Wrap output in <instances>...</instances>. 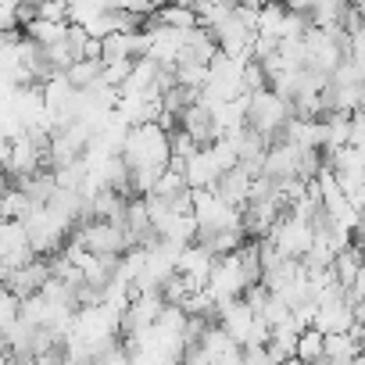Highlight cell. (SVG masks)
Returning <instances> with one entry per match:
<instances>
[{
    "instance_id": "obj_14",
    "label": "cell",
    "mask_w": 365,
    "mask_h": 365,
    "mask_svg": "<svg viewBox=\"0 0 365 365\" xmlns=\"http://www.w3.org/2000/svg\"><path fill=\"white\" fill-rule=\"evenodd\" d=\"M351 4H354V0H312L308 19L319 29H344V19H347Z\"/></svg>"
},
{
    "instance_id": "obj_13",
    "label": "cell",
    "mask_w": 365,
    "mask_h": 365,
    "mask_svg": "<svg viewBox=\"0 0 365 365\" xmlns=\"http://www.w3.org/2000/svg\"><path fill=\"white\" fill-rule=\"evenodd\" d=\"M365 354V347L351 333H326V365H354Z\"/></svg>"
},
{
    "instance_id": "obj_24",
    "label": "cell",
    "mask_w": 365,
    "mask_h": 365,
    "mask_svg": "<svg viewBox=\"0 0 365 365\" xmlns=\"http://www.w3.org/2000/svg\"><path fill=\"white\" fill-rule=\"evenodd\" d=\"M244 365H279V361L269 354V347H247V361Z\"/></svg>"
},
{
    "instance_id": "obj_5",
    "label": "cell",
    "mask_w": 365,
    "mask_h": 365,
    "mask_svg": "<svg viewBox=\"0 0 365 365\" xmlns=\"http://www.w3.org/2000/svg\"><path fill=\"white\" fill-rule=\"evenodd\" d=\"M247 287H255V283H251V276H247V269H244L240 251H233V255H226V258L215 262L212 279H208V294L215 297L219 308L230 304V301H240V297L247 294Z\"/></svg>"
},
{
    "instance_id": "obj_7",
    "label": "cell",
    "mask_w": 365,
    "mask_h": 365,
    "mask_svg": "<svg viewBox=\"0 0 365 365\" xmlns=\"http://www.w3.org/2000/svg\"><path fill=\"white\" fill-rule=\"evenodd\" d=\"M215 262H219V255L212 247H205L201 240H194V244L182 247V255H179V276H187L194 283V290H208Z\"/></svg>"
},
{
    "instance_id": "obj_27",
    "label": "cell",
    "mask_w": 365,
    "mask_h": 365,
    "mask_svg": "<svg viewBox=\"0 0 365 365\" xmlns=\"http://www.w3.org/2000/svg\"><path fill=\"white\" fill-rule=\"evenodd\" d=\"M354 365H365V361H361V358H358V361H354Z\"/></svg>"
},
{
    "instance_id": "obj_8",
    "label": "cell",
    "mask_w": 365,
    "mask_h": 365,
    "mask_svg": "<svg viewBox=\"0 0 365 365\" xmlns=\"http://www.w3.org/2000/svg\"><path fill=\"white\" fill-rule=\"evenodd\" d=\"M51 276H54L51 258H33L29 265H22V269H15L11 276H4V290H15V294L26 301V297L40 294V290L51 283Z\"/></svg>"
},
{
    "instance_id": "obj_4",
    "label": "cell",
    "mask_w": 365,
    "mask_h": 365,
    "mask_svg": "<svg viewBox=\"0 0 365 365\" xmlns=\"http://www.w3.org/2000/svg\"><path fill=\"white\" fill-rule=\"evenodd\" d=\"M72 240H79L86 251L93 255H104V258H122L125 251H133L129 244V233L122 222H104V219H90V222H79Z\"/></svg>"
},
{
    "instance_id": "obj_26",
    "label": "cell",
    "mask_w": 365,
    "mask_h": 365,
    "mask_svg": "<svg viewBox=\"0 0 365 365\" xmlns=\"http://www.w3.org/2000/svg\"><path fill=\"white\" fill-rule=\"evenodd\" d=\"M354 237H358V244L365 247V212L358 215V230H354Z\"/></svg>"
},
{
    "instance_id": "obj_25",
    "label": "cell",
    "mask_w": 365,
    "mask_h": 365,
    "mask_svg": "<svg viewBox=\"0 0 365 365\" xmlns=\"http://www.w3.org/2000/svg\"><path fill=\"white\" fill-rule=\"evenodd\" d=\"M244 361H247V347L233 344V347H230V351H226V354L215 361V365H244Z\"/></svg>"
},
{
    "instance_id": "obj_9",
    "label": "cell",
    "mask_w": 365,
    "mask_h": 365,
    "mask_svg": "<svg viewBox=\"0 0 365 365\" xmlns=\"http://www.w3.org/2000/svg\"><path fill=\"white\" fill-rule=\"evenodd\" d=\"M219 326L240 344V347H247V340H251V333H255V326H258V312L240 297V301H230V304H222L219 308Z\"/></svg>"
},
{
    "instance_id": "obj_18",
    "label": "cell",
    "mask_w": 365,
    "mask_h": 365,
    "mask_svg": "<svg viewBox=\"0 0 365 365\" xmlns=\"http://www.w3.org/2000/svg\"><path fill=\"white\" fill-rule=\"evenodd\" d=\"M322 358H326V333L315 329V326L301 329V336H297V361H304V365H319Z\"/></svg>"
},
{
    "instance_id": "obj_22",
    "label": "cell",
    "mask_w": 365,
    "mask_h": 365,
    "mask_svg": "<svg viewBox=\"0 0 365 365\" xmlns=\"http://www.w3.org/2000/svg\"><path fill=\"white\" fill-rule=\"evenodd\" d=\"M65 76L76 83V90H90V86L104 76V61H90V58H86V61H76Z\"/></svg>"
},
{
    "instance_id": "obj_11",
    "label": "cell",
    "mask_w": 365,
    "mask_h": 365,
    "mask_svg": "<svg viewBox=\"0 0 365 365\" xmlns=\"http://www.w3.org/2000/svg\"><path fill=\"white\" fill-rule=\"evenodd\" d=\"M182 175H187L190 190H215V182H219L226 172L219 168V161L212 158V150L201 147L197 154H190L187 161H182Z\"/></svg>"
},
{
    "instance_id": "obj_1",
    "label": "cell",
    "mask_w": 365,
    "mask_h": 365,
    "mask_svg": "<svg viewBox=\"0 0 365 365\" xmlns=\"http://www.w3.org/2000/svg\"><path fill=\"white\" fill-rule=\"evenodd\" d=\"M122 158L129 161V168H168L172 165V129H165L161 122H147V125H133L122 147Z\"/></svg>"
},
{
    "instance_id": "obj_2",
    "label": "cell",
    "mask_w": 365,
    "mask_h": 365,
    "mask_svg": "<svg viewBox=\"0 0 365 365\" xmlns=\"http://www.w3.org/2000/svg\"><path fill=\"white\" fill-rule=\"evenodd\" d=\"M294 101L279 97L276 90H258V93H247V125L258 129L262 136H269L272 143L283 136L287 122L294 118Z\"/></svg>"
},
{
    "instance_id": "obj_19",
    "label": "cell",
    "mask_w": 365,
    "mask_h": 365,
    "mask_svg": "<svg viewBox=\"0 0 365 365\" xmlns=\"http://www.w3.org/2000/svg\"><path fill=\"white\" fill-rule=\"evenodd\" d=\"M326 122V150H340L351 143V115L347 111H329L322 115Z\"/></svg>"
},
{
    "instance_id": "obj_28",
    "label": "cell",
    "mask_w": 365,
    "mask_h": 365,
    "mask_svg": "<svg viewBox=\"0 0 365 365\" xmlns=\"http://www.w3.org/2000/svg\"><path fill=\"white\" fill-rule=\"evenodd\" d=\"M319 365H326V361H319Z\"/></svg>"
},
{
    "instance_id": "obj_12",
    "label": "cell",
    "mask_w": 365,
    "mask_h": 365,
    "mask_svg": "<svg viewBox=\"0 0 365 365\" xmlns=\"http://www.w3.org/2000/svg\"><path fill=\"white\" fill-rule=\"evenodd\" d=\"M175 129L190 133L201 147H208V143H215V140H219V133H215V115H212V108H208L205 101H197V104H190V108H182V115H179Z\"/></svg>"
},
{
    "instance_id": "obj_15",
    "label": "cell",
    "mask_w": 365,
    "mask_h": 365,
    "mask_svg": "<svg viewBox=\"0 0 365 365\" xmlns=\"http://www.w3.org/2000/svg\"><path fill=\"white\" fill-rule=\"evenodd\" d=\"M287 19H290V8L283 4V0H269V4L258 11V36H269V40H279L283 43Z\"/></svg>"
},
{
    "instance_id": "obj_6",
    "label": "cell",
    "mask_w": 365,
    "mask_h": 365,
    "mask_svg": "<svg viewBox=\"0 0 365 365\" xmlns=\"http://www.w3.org/2000/svg\"><path fill=\"white\" fill-rule=\"evenodd\" d=\"M269 240L287 255V258H304L308 251H312V244H315V222L312 219H297V215H283L279 222H276V230L269 233Z\"/></svg>"
},
{
    "instance_id": "obj_17",
    "label": "cell",
    "mask_w": 365,
    "mask_h": 365,
    "mask_svg": "<svg viewBox=\"0 0 365 365\" xmlns=\"http://www.w3.org/2000/svg\"><path fill=\"white\" fill-rule=\"evenodd\" d=\"M68 29H72V22H47V19H33V22L26 26V36H29L33 43H40V47H58V43H65V40H68Z\"/></svg>"
},
{
    "instance_id": "obj_20",
    "label": "cell",
    "mask_w": 365,
    "mask_h": 365,
    "mask_svg": "<svg viewBox=\"0 0 365 365\" xmlns=\"http://www.w3.org/2000/svg\"><path fill=\"white\" fill-rule=\"evenodd\" d=\"M154 22L172 26V29H197V26H201L197 11H194V8H187V4H165V8L154 15Z\"/></svg>"
},
{
    "instance_id": "obj_3",
    "label": "cell",
    "mask_w": 365,
    "mask_h": 365,
    "mask_svg": "<svg viewBox=\"0 0 365 365\" xmlns=\"http://www.w3.org/2000/svg\"><path fill=\"white\" fill-rule=\"evenodd\" d=\"M244 61H237V58H230V54H222L219 51V58L212 61V76H208V83H205V90H201V101L208 104V108H215V104H226V101H237V97H244L247 93V86H244Z\"/></svg>"
},
{
    "instance_id": "obj_23",
    "label": "cell",
    "mask_w": 365,
    "mask_h": 365,
    "mask_svg": "<svg viewBox=\"0 0 365 365\" xmlns=\"http://www.w3.org/2000/svg\"><path fill=\"white\" fill-rule=\"evenodd\" d=\"M93 365H133V354H129L125 340H111L108 347H101L93 354Z\"/></svg>"
},
{
    "instance_id": "obj_16",
    "label": "cell",
    "mask_w": 365,
    "mask_h": 365,
    "mask_svg": "<svg viewBox=\"0 0 365 365\" xmlns=\"http://www.w3.org/2000/svg\"><path fill=\"white\" fill-rule=\"evenodd\" d=\"M361 262H365V251H361V247H354V244H347V247H344V251L336 255V262H333L329 269H333V276H336V283L351 290V287L358 283V272H361Z\"/></svg>"
},
{
    "instance_id": "obj_21",
    "label": "cell",
    "mask_w": 365,
    "mask_h": 365,
    "mask_svg": "<svg viewBox=\"0 0 365 365\" xmlns=\"http://www.w3.org/2000/svg\"><path fill=\"white\" fill-rule=\"evenodd\" d=\"M101 51H104V65L108 61H122V58H136L133 54V33H111L101 40Z\"/></svg>"
},
{
    "instance_id": "obj_10",
    "label": "cell",
    "mask_w": 365,
    "mask_h": 365,
    "mask_svg": "<svg viewBox=\"0 0 365 365\" xmlns=\"http://www.w3.org/2000/svg\"><path fill=\"white\" fill-rule=\"evenodd\" d=\"M255 172L251 168H244V165H237V168H230L219 182H215V194L226 201V205H233V208H247L251 205V194H255Z\"/></svg>"
}]
</instances>
